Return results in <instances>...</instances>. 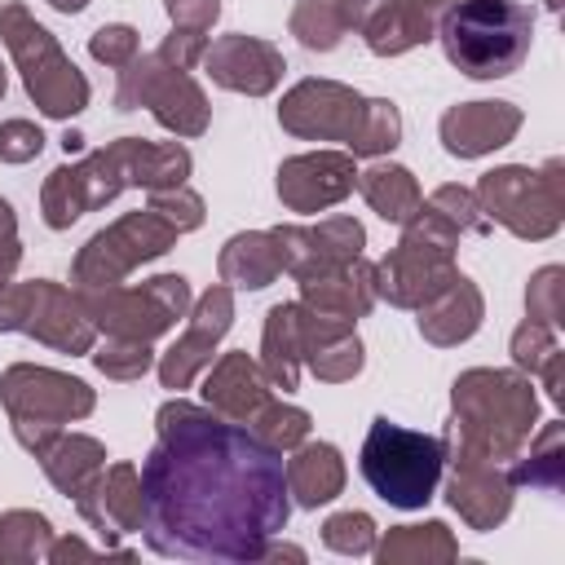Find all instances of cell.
<instances>
[{
  "label": "cell",
  "mask_w": 565,
  "mask_h": 565,
  "mask_svg": "<svg viewBox=\"0 0 565 565\" xmlns=\"http://www.w3.org/2000/svg\"><path fill=\"white\" fill-rule=\"evenodd\" d=\"M291 490L282 455L247 424L172 397L154 411L141 463V539L172 561L252 565L287 530Z\"/></svg>",
  "instance_id": "obj_1"
},
{
  "label": "cell",
  "mask_w": 565,
  "mask_h": 565,
  "mask_svg": "<svg viewBox=\"0 0 565 565\" xmlns=\"http://www.w3.org/2000/svg\"><path fill=\"white\" fill-rule=\"evenodd\" d=\"M194 159L181 141H146V137H119L106 141L102 150L57 163L44 177L40 190V212L49 230H71L79 216L106 207L124 190H168L185 185Z\"/></svg>",
  "instance_id": "obj_2"
},
{
  "label": "cell",
  "mask_w": 565,
  "mask_h": 565,
  "mask_svg": "<svg viewBox=\"0 0 565 565\" xmlns=\"http://www.w3.org/2000/svg\"><path fill=\"white\" fill-rule=\"evenodd\" d=\"M539 428V393L525 371L472 366L450 384L446 463H512Z\"/></svg>",
  "instance_id": "obj_3"
},
{
  "label": "cell",
  "mask_w": 565,
  "mask_h": 565,
  "mask_svg": "<svg viewBox=\"0 0 565 565\" xmlns=\"http://www.w3.org/2000/svg\"><path fill=\"white\" fill-rule=\"evenodd\" d=\"M437 40L468 79H503L530 57L534 9L521 0H450Z\"/></svg>",
  "instance_id": "obj_4"
},
{
  "label": "cell",
  "mask_w": 565,
  "mask_h": 565,
  "mask_svg": "<svg viewBox=\"0 0 565 565\" xmlns=\"http://www.w3.org/2000/svg\"><path fill=\"white\" fill-rule=\"evenodd\" d=\"M0 406L9 415L18 446L40 459L66 433V424L93 415L97 393L79 375L35 366V362H13L0 371Z\"/></svg>",
  "instance_id": "obj_5"
},
{
  "label": "cell",
  "mask_w": 565,
  "mask_h": 565,
  "mask_svg": "<svg viewBox=\"0 0 565 565\" xmlns=\"http://www.w3.org/2000/svg\"><path fill=\"white\" fill-rule=\"evenodd\" d=\"M0 40H4V49L22 75V88L40 115L75 119L88 106L93 88H88L84 71L62 53L57 35L44 22H35V13L22 0L0 4Z\"/></svg>",
  "instance_id": "obj_6"
},
{
  "label": "cell",
  "mask_w": 565,
  "mask_h": 565,
  "mask_svg": "<svg viewBox=\"0 0 565 565\" xmlns=\"http://www.w3.org/2000/svg\"><path fill=\"white\" fill-rule=\"evenodd\" d=\"M455 247H459V230L441 212L419 203L402 221L397 247H388V256L375 260V296L388 300L393 309L428 305L459 274L455 269Z\"/></svg>",
  "instance_id": "obj_7"
},
{
  "label": "cell",
  "mask_w": 565,
  "mask_h": 565,
  "mask_svg": "<svg viewBox=\"0 0 565 565\" xmlns=\"http://www.w3.org/2000/svg\"><path fill=\"white\" fill-rule=\"evenodd\" d=\"M362 477L366 486L402 512L424 508L437 486H441V468H446V446L433 433H411L402 424H393L388 415L371 419L366 437H362Z\"/></svg>",
  "instance_id": "obj_8"
},
{
  "label": "cell",
  "mask_w": 565,
  "mask_h": 565,
  "mask_svg": "<svg viewBox=\"0 0 565 565\" xmlns=\"http://www.w3.org/2000/svg\"><path fill=\"white\" fill-rule=\"evenodd\" d=\"M472 194L490 216V225H503L525 243H543L565 221V163L561 159H547L543 168L503 163L481 172Z\"/></svg>",
  "instance_id": "obj_9"
},
{
  "label": "cell",
  "mask_w": 565,
  "mask_h": 565,
  "mask_svg": "<svg viewBox=\"0 0 565 565\" xmlns=\"http://www.w3.org/2000/svg\"><path fill=\"white\" fill-rule=\"evenodd\" d=\"M84 313L93 318L97 335H119V340H159L177 327V318L190 313V278L181 274H154L137 287H88L79 291Z\"/></svg>",
  "instance_id": "obj_10"
},
{
  "label": "cell",
  "mask_w": 565,
  "mask_h": 565,
  "mask_svg": "<svg viewBox=\"0 0 565 565\" xmlns=\"http://www.w3.org/2000/svg\"><path fill=\"white\" fill-rule=\"evenodd\" d=\"M0 331L31 335L57 353H93L97 327L79 305L75 287H62L53 278H31V282H4L0 287Z\"/></svg>",
  "instance_id": "obj_11"
},
{
  "label": "cell",
  "mask_w": 565,
  "mask_h": 565,
  "mask_svg": "<svg viewBox=\"0 0 565 565\" xmlns=\"http://www.w3.org/2000/svg\"><path fill=\"white\" fill-rule=\"evenodd\" d=\"M115 110H150L172 137H203L212 106L190 71L168 66L159 53H137L115 84Z\"/></svg>",
  "instance_id": "obj_12"
},
{
  "label": "cell",
  "mask_w": 565,
  "mask_h": 565,
  "mask_svg": "<svg viewBox=\"0 0 565 565\" xmlns=\"http://www.w3.org/2000/svg\"><path fill=\"white\" fill-rule=\"evenodd\" d=\"M177 225H168L159 212L150 207H137V212H124L119 221H110L106 230H97L71 260V282L75 291H88V287H115L124 282L132 269H141L146 260H159L163 252L177 247Z\"/></svg>",
  "instance_id": "obj_13"
},
{
  "label": "cell",
  "mask_w": 565,
  "mask_h": 565,
  "mask_svg": "<svg viewBox=\"0 0 565 565\" xmlns=\"http://www.w3.org/2000/svg\"><path fill=\"white\" fill-rule=\"evenodd\" d=\"M366 110V97L340 79H300L282 93L278 102V124L282 132L300 141H344L358 132Z\"/></svg>",
  "instance_id": "obj_14"
},
{
  "label": "cell",
  "mask_w": 565,
  "mask_h": 565,
  "mask_svg": "<svg viewBox=\"0 0 565 565\" xmlns=\"http://www.w3.org/2000/svg\"><path fill=\"white\" fill-rule=\"evenodd\" d=\"M230 327H234V287L216 282L190 305L181 340L159 358V384L172 388V393L190 388L212 366V353H216V344L225 340Z\"/></svg>",
  "instance_id": "obj_15"
},
{
  "label": "cell",
  "mask_w": 565,
  "mask_h": 565,
  "mask_svg": "<svg viewBox=\"0 0 565 565\" xmlns=\"http://www.w3.org/2000/svg\"><path fill=\"white\" fill-rule=\"evenodd\" d=\"M282 256V274H291L296 282L327 274L353 256H362L366 247V230L353 216H327L318 225H274L269 230Z\"/></svg>",
  "instance_id": "obj_16"
},
{
  "label": "cell",
  "mask_w": 565,
  "mask_h": 565,
  "mask_svg": "<svg viewBox=\"0 0 565 565\" xmlns=\"http://www.w3.org/2000/svg\"><path fill=\"white\" fill-rule=\"evenodd\" d=\"M207 79L225 93H243V97H269L278 84H282V49L260 40V35H243V31H230V35H216L207 49H203V62Z\"/></svg>",
  "instance_id": "obj_17"
},
{
  "label": "cell",
  "mask_w": 565,
  "mask_h": 565,
  "mask_svg": "<svg viewBox=\"0 0 565 565\" xmlns=\"http://www.w3.org/2000/svg\"><path fill=\"white\" fill-rule=\"evenodd\" d=\"M278 199L287 212H327L358 185V163L349 150H309L278 163Z\"/></svg>",
  "instance_id": "obj_18"
},
{
  "label": "cell",
  "mask_w": 565,
  "mask_h": 565,
  "mask_svg": "<svg viewBox=\"0 0 565 565\" xmlns=\"http://www.w3.org/2000/svg\"><path fill=\"white\" fill-rule=\"evenodd\" d=\"M79 516L88 521V530L102 534V543L110 552H119L124 534H141V472L132 463H110L93 477V486L75 499ZM128 556V552H119Z\"/></svg>",
  "instance_id": "obj_19"
},
{
  "label": "cell",
  "mask_w": 565,
  "mask_h": 565,
  "mask_svg": "<svg viewBox=\"0 0 565 565\" xmlns=\"http://www.w3.org/2000/svg\"><path fill=\"white\" fill-rule=\"evenodd\" d=\"M521 124H525V115L512 102H459V106H450L441 115L437 132H441L446 154L481 159V154L503 150L521 132Z\"/></svg>",
  "instance_id": "obj_20"
},
{
  "label": "cell",
  "mask_w": 565,
  "mask_h": 565,
  "mask_svg": "<svg viewBox=\"0 0 565 565\" xmlns=\"http://www.w3.org/2000/svg\"><path fill=\"white\" fill-rule=\"evenodd\" d=\"M516 486L508 481L503 463H450L446 477V503L459 512L468 530H499L512 512Z\"/></svg>",
  "instance_id": "obj_21"
},
{
  "label": "cell",
  "mask_w": 565,
  "mask_h": 565,
  "mask_svg": "<svg viewBox=\"0 0 565 565\" xmlns=\"http://www.w3.org/2000/svg\"><path fill=\"white\" fill-rule=\"evenodd\" d=\"M375 265L366 256H353L327 274H313L300 282V305L313 309L318 318H335V322H358L375 309Z\"/></svg>",
  "instance_id": "obj_22"
},
{
  "label": "cell",
  "mask_w": 565,
  "mask_h": 565,
  "mask_svg": "<svg viewBox=\"0 0 565 565\" xmlns=\"http://www.w3.org/2000/svg\"><path fill=\"white\" fill-rule=\"evenodd\" d=\"M269 397H274V384L265 380L260 362H256L247 349L221 353V358L207 366L203 406H212L216 415H225V419H234V424H247Z\"/></svg>",
  "instance_id": "obj_23"
},
{
  "label": "cell",
  "mask_w": 565,
  "mask_h": 565,
  "mask_svg": "<svg viewBox=\"0 0 565 565\" xmlns=\"http://www.w3.org/2000/svg\"><path fill=\"white\" fill-rule=\"evenodd\" d=\"M419 313V335L437 349H455L463 340H472L481 331L486 318V296L468 274H455L428 305L415 309Z\"/></svg>",
  "instance_id": "obj_24"
},
{
  "label": "cell",
  "mask_w": 565,
  "mask_h": 565,
  "mask_svg": "<svg viewBox=\"0 0 565 565\" xmlns=\"http://www.w3.org/2000/svg\"><path fill=\"white\" fill-rule=\"evenodd\" d=\"M300 366H309L322 384H344L366 366V349L353 331V322L318 318L305 309V331H300Z\"/></svg>",
  "instance_id": "obj_25"
},
{
  "label": "cell",
  "mask_w": 565,
  "mask_h": 565,
  "mask_svg": "<svg viewBox=\"0 0 565 565\" xmlns=\"http://www.w3.org/2000/svg\"><path fill=\"white\" fill-rule=\"evenodd\" d=\"M446 9H450V0H393L388 9H380L366 22L362 40L375 57H402V53L437 40Z\"/></svg>",
  "instance_id": "obj_26"
},
{
  "label": "cell",
  "mask_w": 565,
  "mask_h": 565,
  "mask_svg": "<svg viewBox=\"0 0 565 565\" xmlns=\"http://www.w3.org/2000/svg\"><path fill=\"white\" fill-rule=\"evenodd\" d=\"M291 459H282L287 468V490L300 508H322L344 490V455L331 441H300L296 450H287Z\"/></svg>",
  "instance_id": "obj_27"
},
{
  "label": "cell",
  "mask_w": 565,
  "mask_h": 565,
  "mask_svg": "<svg viewBox=\"0 0 565 565\" xmlns=\"http://www.w3.org/2000/svg\"><path fill=\"white\" fill-rule=\"evenodd\" d=\"M300 331H305V305L282 300L265 313L260 331V371L274 388L291 393L300 384Z\"/></svg>",
  "instance_id": "obj_28"
},
{
  "label": "cell",
  "mask_w": 565,
  "mask_h": 565,
  "mask_svg": "<svg viewBox=\"0 0 565 565\" xmlns=\"http://www.w3.org/2000/svg\"><path fill=\"white\" fill-rule=\"evenodd\" d=\"M216 274L225 287H238V291H260L269 287L278 274H282V256H278V243L269 230H243V234H230L221 256H216Z\"/></svg>",
  "instance_id": "obj_29"
},
{
  "label": "cell",
  "mask_w": 565,
  "mask_h": 565,
  "mask_svg": "<svg viewBox=\"0 0 565 565\" xmlns=\"http://www.w3.org/2000/svg\"><path fill=\"white\" fill-rule=\"evenodd\" d=\"M40 468H44V477L53 481L57 494L79 499V494L93 486V477L106 468V446H102L97 437H88V433H62V437L40 455Z\"/></svg>",
  "instance_id": "obj_30"
},
{
  "label": "cell",
  "mask_w": 565,
  "mask_h": 565,
  "mask_svg": "<svg viewBox=\"0 0 565 565\" xmlns=\"http://www.w3.org/2000/svg\"><path fill=\"white\" fill-rule=\"evenodd\" d=\"M508 481L547 490V494H556L565 486V419H547L543 428L530 433L521 455L508 463Z\"/></svg>",
  "instance_id": "obj_31"
},
{
  "label": "cell",
  "mask_w": 565,
  "mask_h": 565,
  "mask_svg": "<svg viewBox=\"0 0 565 565\" xmlns=\"http://www.w3.org/2000/svg\"><path fill=\"white\" fill-rule=\"evenodd\" d=\"M371 552L380 565H446L459 556V543L446 521H424V525H393L384 539H375Z\"/></svg>",
  "instance_id": "obj_32"
},
{
  "label": "cell",
  "mask_w": 565,
  "mask_h": 565,
  "mask_svg": "<svg viewBox=\"0 0 565 565\" xmlns=\"http://www.w3.org/2000/svg\"><path fill=\"white\" fill-rule=\"evenodd\" d=\"M358 190H362L366 207H371L380 221H393V225H402V221L424 203L415 172L402 168V163H371L366 172H358Z\"/></svg>",
  "instance_id": "obj_33"
},
{
  "label": "cell",
  "mask_w": 565,
  "mask_h": 565,
  "mask_svg": "<svg viewBox=\"0 0 565 565\" xmlns=\"http://www.w3.org/2000/svg\"><path fill=\"white\" fill-rule=\"evenodd\" d=\"M53 525L35 508H9L0 512V565H35L49 556Z\"/></svg>",
  "instance_id": "obj_34"
},
{
  "label": "cell",
  "mask_w": 565,
  "mask_h": 565,
  "mask_svg": "<svg viewBox=\"0 0 565 565\" xmlns=\"http://www.w3.org/2000/svg\"><path fill=\"white\" fill-rule=\"evenodd\" d=\"M397 141H402V110H397L388 97H366L362 124H358V132L349 137L344 150H349L353 159H380V154H388Z\"/></svg>",
  "instance_id": "obj_35"
},
{
  "label": "cell",
  "mask_w": 565,
  "mask_h": 565,
  "mask_svg": "<svg viewBox=\"0 0 565 565\" xmlns=\"http://www.w3.org/2000/svg\"><path fill=\"white\" fill-rule=\"evenodd\" d=\"M287 26H291V35H296L309 53H331V49L349 35V26H344L335 0H296Z\"/></svg>",
  "instance_id": "obj_36"
},
{
  "label": "cell",
  "mask_w": 565,
  "mask_h": 565,
  "mask_svg": "<svg viewBox=\"0 0 565 565\" xmlns=\"http://www.w3.org/2000/svg\"><path fill=\"white\" fill-rule=\"evenodd\" d=\"M247 428L269 446V450H278V455H287V450H296L305 437H309V428H313V419H309V411L305 406H291V402H278V397H269L252 419H247Z\"/></svg>",
  "instance_id": "obj_37"
},
{
  "label": "cell",
  "mask_w": 565,
  "mask_h": 565,
  "mask_svg": "<svg viewBox=\"0 0 565 565\" xmlns=\"http://www.w3.org/2000/svg\"><path fill=\"white\" fill-rule=\"evenodd\" d=\"M93 366L106 375V380H141L150 366H154V353H150V344L146 340H119V335H106V344L97 349L93 344Z\"/></svg>",
  "instance_id": "obj_38"
},
{
  "label": "cell",
  "mask_w": 565,
  "mask_h": 565,
  "mask_svg": "<svg viewBox=\"0 0 565 565\" xmlns=\"http://www.w3.org/2000/svg\"><path fill=\"white\" fill-rule=\"evenodd\" d=\"M525 318H539L547 327L565 322V269L561 265H543L530 274L525 282Z\"/></svg>",
  "instance_id": "obj_39"
},
{
  "label": "cell",
  "mask_w": 565,
  "mask_h": 565,
  "mask_svg": "<svg viewBox=\"0 0 565 565\" xmlns=\"http://www.w3.org/2000/svg\"><path fill=\"white\" fill-rule=\"evenodd\" d=\"M424 203L433 212H441L459 234H490V216L481 212V203H477V194L468 185H437Z\"/></svg>",
  "instance_id": "obj_40"
},
{
  "label": "cell",
  "mask_w": 565,
  "mask_h": 565,
  "mask_svg": "<svg viewBox=\"0 0 565 565\" xmlns=\"http://www.w3.org/2000/svg\"><path fill=\"white\" fill-rule=\"evenodd\" d=\"M322 543L340 556H366L375 547V521L366 512H331L322 521Z\"/></svg>",
  "instance_id": "obj_41"
},
{
  "label": "cell",
  "mask_w": 565,
  "mask_h": 565,
  "mask_svg": "<svg viewBox=\"0 0 565 565\" xmlns=\"http://www.w3.org/2000/svg\"><path fill=\"white\" fill-rule=\"evenodd\" d=\"M556 349H561V344H556V327H547V322H539V318H525V322L512 331V340H508L512 366L525 371V375H539V366H543Z\"/></svg>",
  "instance_id": "obj_42"
},
{
  "label": "cell",
  "mask_w": 565,
  "mask_h": 565,
  "mask_svg": "<svg viewBox=\"0 0 565 565\" xmlns=\"http://www.w3.org/2000/svg\"><path fill=\"white\" fill-rule=\"evenodd\" d=\"M146 207L159 212L168 225H177V234H190L203 225V199L190 185H168V190H146Z\"/></svg>",
  "instance_id": "obj_43"
},
{
  "label": "cell",
  "mask_w": 565,
  "mask_h": 565,
  "mask_svg": "<svg viewBox=\"0 0 565 565\" xmlns=\"http://www.w3.org/2000/svg\"><path fill=\"white\" fill-rule=\"evenodd\" d=\"M88 53H93V62L124 71V66L141 53L137 26H128V22H106V26H97V31L88 35Z\"/></svg>",
  "instance_id": "obj_44"
},
{
  "label": "cell",
  "mask_w": 565,
  "mask_h": 565,
  "mask_svg": "<svg viewBox=\"0 0 565 565\" xmlns=\"http://www.w3.org/2000/svg\"><path fill=\"white\" fill-rule=\"evenodd\" d=\"M44 150V132L31 119H4L0 124V163H31Z\"/></svg>",
  "instance_id": "obj_45"
},
{
  "label": "cell",
  "mask_w": 565,
  "mask_h": 565,
  "mask_svg": "<svg viewBox=\"0 0 565 565\" xmlns=\"http://www.w3.org/2000/svg\"><path fill=\"white\" fill-rule=\"evenodd\" d=\"M203 49H207V35H203V31H185V26H172L154 53H159L168 66H177V71H194V66L203 62Z\"/></svg>",
  "instance_id": "obj_46"
},
{
  "label": "cell",
  "mask_w": 565,
  "mask_h": 565,
  "mask_svg": "<svg viewBox=\"0 0 565 565\" xmlns=\"http://www.w3.org/2000/svg\"><path fill=\"white\" fill-rule=\"evenodd\" d=\"M172 26L185 31H212V22L221 18V0H163Z\"/></svg>",
  "instance_id": "obj_47"
},
{
  "label": "cell",
  "mask_w": 565,
  "mask_h": 565,
  "mask_svg": "<svg viewBox=\"0 0 565 565\" xmlns=\"http://www.w3.org/2000/svg\"><path fill=\"white\" fill-rule=\"evenodd\" d=\"M335 4H340V18H344V26L362 35V31H366V22H371L380 9H388L393 0H335Z\"/></svg>",
  "instance_id": "obj_48"
},
{
  "label": "cell",
  "mask_w": 565,
  "mask_h": 565,
  "mask_svg": "<svg viewBox=\"0 0 565 565\" xmlns=\"http://www.w3.org/2000/svg\"><path fill=\"white\" fill-rule=\"evenodd\" d=\"M539 380H543V388H547V397L561 406L565 402V349H556L543 366H539Z\"/></svg>",
  "instance_id": "obj_49"
},
{
  "label": "cell",
  "mask_w": 565,
  "mask_h": 565,
  "mask_svg": "<svg viewBox=\"0 0 565 565\" xmlns=\"http://www.w3.org/2000/svg\"><path fill=\"white\" fill-rule=\"evenodd\" d=\"M79 556H93V547L84 543V539H75V534H66V539H53L49 543V565H62V561H79Z\"/></svg>",
  "instance_id": "obj_50"
},
{
  "label": "cell",
  "mask_w": 565,
  "mask_h": 565,
  "mask_svg": "<svg viewBox=\"0 0 565 565\" xmlns=\"http://www.w3.org/2000/svg\"><path fill=\"white\" fill-rule=\"evenodd\" d=\"M18 265H22V243H18V238H4V243H0V287L13 282Z\"/></svg>",
  "instance_id": "obj_51"
},
{
  "label": "cell",
  "mask_w": 565,
  "mask_h": 565,
  "mask_svg": "<svg viewBox=\"0 0 565 565\" xmlns=\"http://www.w3.org/2000/svg\"><path fill=\"white\" fill-rule=\"evenodd\" d=\"M4 238H18V212H13L9 199H0V243Z\"/></svg>",
  "instance_id": "obj_52"
},
{
  "label": "cell",
  "mask_w": 565,
  "mask_h": 565,
  "mask_svg": "<svg viewBox=\"0 0 565 565\" xmlns=\"http://www.w3.org/2000/svg\"><path fill=\"white\" fill-rule=\"evenodd\" d=\"M57 13H84L88 9V0H49Z\"/></svg>",
  "instance_id": "obj_53"
},
{
  "label": "cell",
  "mask_w": 565,
  "mask_h": 565,
  "mask_svg": "<svg viewBox=\"0 0 565 565\" xmlns=\"http://www.w3.org/2000/svg\"><path fill=\"white\" fill-rule=\"evenodd\" d=\"M543 4H547V9H552V13H556V9H561V4H565V0H543Z\"/></svg>",
  "instance_id": "obj_54"
},
{
  "label": "cell",
  "mask_w": 565,
  "mask_h": 565,
  "mask_svg": "<svg viewBox=\"0 0 565 565\" xmlns=\"http://www.w3.org/2000/svg\"><path fill=\"white\" fill-rule=\"evenodd\" d=\"M4 88H9V79H4V66H0V97H4Z\"/></svg>",
  "instance_id": "obj_55"
}]
</instances>
